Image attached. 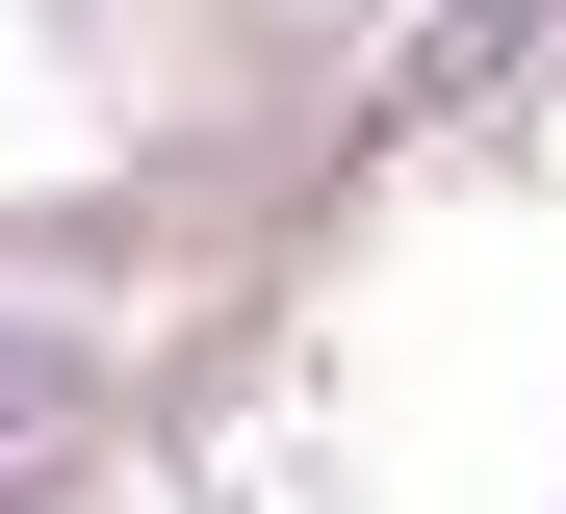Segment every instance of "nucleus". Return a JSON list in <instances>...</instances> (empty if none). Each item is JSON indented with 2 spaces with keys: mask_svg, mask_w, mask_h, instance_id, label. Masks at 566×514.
Returning a JSON list of instances; mask_svg holds the SVG:
<instances>
[{
  "mask_svg": "<svg viewBox=\"0 0 566 514\" xmlns=\"http://www.w3.org/2000/svg\"><path fill=\"white\" fill-rule=\"evenodd\" d=\"M104 438V360H77V308H0V489Z\"/></svg>",
  "mask_w": 566,
  "mask_h": 514,
  "instance_id": "obj_1",
  "label": "nucleus"
}]
</instances>
